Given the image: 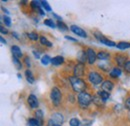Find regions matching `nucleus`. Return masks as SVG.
I'll list each match as a JSON object with an SVG mask.
<instances>
[{
  "instance_id": "nucleus-1",
  "label": "nucleus",
  "mask_w": 130,
  "mask_h": 126,
  "mask_svg": "<svg viewBox=\"0 0 130 126\" xmlns=\"http://www.w3.org/2000/svg\"><path fill=\"white\" fill-rule=\"evenodd\" d=\"M69 80H70L71 86L75 92H78V93L84 92V90L86 88V84H85L84 80H82L81 78H78V77H75V76L70 77Z\"/></svg>"
},
{
  "instance_id": "nucleus-2",
  "label": "nucleus",
  "mask_w": 130,
  "mask_h": 126,
  "mask_svg": "<svg viewBox=\"0 0 130 126\" xmlns=\"http://www.w3.org/2000/svg\"><path fill=\"white\" fill-rule=\"evenodd\" d=\"M77 99H78V103H79V105H80L81 108L88 107V105L92 102V96L89 94V93L85 92V91L79 93Z\"/></svg>"
},
{
  "instance_id": "nucleus-3",
  "label": "nucleus",
  "mask_w": 130,
  "mask_h": 126,
  "mask_svg": "<svg viewBox=\"0 0 130 126\" xmlns=\"http://www.w3.org/2000/svg\"><path fill=\"white\" fill-rule=\"evenodd\" d=\"M50 98H51L52 103L55 106H57V105L60 104L61 99H62V95H61V92H60L59 88H57V87H53L52 88L51 93H50Z\"/></svg>"
},
{
  "instance_id": "nucleus-4",
  "label": "nucleus",
  "mask_w": 130,
  "mask_h": 126,
  "mask_svg": "<svg viewBox=\"0 0 130 126\" xmlns=\"http://www.w3.org/2000/svg\"><path fill=\"white\" fill-rule=\"evenodd\" d=\"M88 79H89V81H90L92 84H94V85H98V84L102 83V81H103V77L101 76V74L98 73V72H95V71H91V72L89 73Z\"/></svg>"
},
{
  "instance_id": "nucleus-5",
  "label": "nucleus",
  "mask_w": 130,
  "mask_h": 126,
  "mask_svg": "<svg viewBox=\"0 0 130 126\" xmlns=\"http://www.w3.org/2000/svg\"><path fill=\"white\" fill-rule=\"evenodd\" d=\"M95 37H96V39H97L99 42H101V43H103V44H105V45H107V46H110V47L116 46L115 42L109 40V39H107L106 37H104V36H103L101 33H99V32H95Z\"/></svg>"
},
{
  "instance_id": "nucleus-6",
  "label": "nucleus",
  "mask_w": 130,
  "mask_h": 126,
  "mask_svg": "<svg viewBox=\"0 0 130 126\" xmlns=\"http://www.w3.org/2000/svg\"><path fill=\"white\" fill-rule=\"evenodd\" d=\"M49 120L53 124H55V125H61V123L64 121V118H63L62 114H60V113H54V114H52V116H51V118Z\"/></svg>"
},
{
  "instance_id": "nucleus-7",
  "label": "nucleus",
  "mask_w": 130,
  "mask_h": 126,
  "mask_svg": "<svg viewBox=\"0 0 130 126\" xmlns=\"http://www.w3.org/2000/svg\"><path fill=\"white\" fill-rule=\"evenodd\" d=\"M84 71H85V67L82 63H78L75 65L74 67V70H73V73H74V76L75 77H81L84 75Z\"/></svg>"
},
{
  "instance_id": "nucleus-8",
  "label": "nucleus",
  "mask_w": 130,
  "mask_h": 126,
  "mask_svg": "<svg viewBox=\"0 0 130 126\" xmlns=\"http://www.w3.org/2000/svg\"><path fill=\"white\" fill-rule=\"evenodd\" d=\"M86 54H87V61H88L89 64H93V63L96 61L97 54L95 53V51L92 48H88L87 51H86Z\"/></svg>"
},
{
  "instance_id": "nucleus-9",
  "label": "nucleus",
  "mask_w": 130,
  "mask_h": 126,
  "mask_svg": "<svg viewBox=\"0 0 130 126\" xmlns=\"http://www.w3.org/2000/svg\"><path fill=\"white\" fill-rule=\"evenodd\" d=\"M70 30L73 32L74 34H76V35H78L80 37H83V38H86L87 37V33L84 31L82 28L76 26V25H71L70 26Z\"/></svg>"
},
{
  "instance_id": "nucleus-10",
  "label": "nucleus",
  "mask_w": 130,
  "mask_h": 126,
  "mask_svg": "<svg viewBox=\"0 0 130 126\" xmlns=\"http://www.w3.org/2000/svg\"><path fill=\"white\" fill-rule=\"evenodd\" d=\"M101 87H102V90H103V91H106V92L109 93L110 91H112V89L114 88V84L112 81L106 80V81H104V82L102 83Z\"/></svg>"
},
{
  "instance_id": "nucleus-11",
  "label": "nucleus",
  "mask_w": 130,
  "mask_h": 126,
  "mask_svg": "<svg viewBox=\"0 0 130 126\" xmlns=\"http://www.w3.org/2000/svg\"><path fill=\"white\" fill-rule=\"evenodd\" d=\"M27 101H28V104L31 108H37L38 107V99L34 94L29 95Z\"/></svg>"
},
{
  "instance_id": "nucleus-12",
  "label": "nucleus",
  "mask_w": 130,
  "mask_h": 126,
  "mask_svg": "<svg viewBox=\"0 0 130 126\" xmlns=\"http://www.w3.org/2000/svg\"><path fill=\"white\" fill-rule=\"evenodd\" d=\"M115 61L117 62V64H118L119 66H123V67H124V65H125V63H126V57H125L124 55L117 54V55L115 56Z\"/></svg>"
},
{
  "instance_id": "nucleus-13",
  "label": "nucleus",
  "mask_w": 130,
  "mask_h": 126,
  "mask_svg": "<svg viewBox=\"0 0 130 126\" xmlns=\"http://www.w3.org/2000/svg\"><path fill=\"white\" fill-rule=\"evenodd\" d=\"M11 51H12V55H13L14 57L21 58V57L23 56V54H22V52H21L20 48L18 47V46H16V45H13V46L11 47Z\"/></svg>"
},
{
  "instance_id": "nucleus-14",
  "label": "nucleus",
  "mask_w": 130,
  "mask_h": 126,
  "mask_svg": "<svg viewBox=\"0 0 130 126\" xmlns=\"http://www.w3.org/2000/svg\"><path fill=\"white\" fill-rule=\"evenodd\" d=\"M110 58V54L106 51H100L97 53V59L99 60H108Z\"/></svg>"
},
{
  "instance_id": "nucleus-15",
  "label": "nucleus",
  "mask_w": 130,
  "mask_h": 126,
  "mask_svg": "<svg viewBox=\"0 0 130 126\" xmlns=\"http://www.w3.org/2000/svg\"><path fill=\"white\" fill-rule=\"evenodd\" d=\"M64 62V58L62 56H55L51 59V63L55 66H58V65H61L62 63Z\"/></svg>"
},
{
  "instance_id": "nucleus-16",
  "label": "nucleus",
  "mask_w": 130,
  "mask_h": 126,
  "mask_svg": "<svg viewBox=\"0 0 130 126\" xmlns=\"http://www.w3.org/2000/svg\"><path fill=\"white\" fill-rule=\"evenodd\" d=\"M92 101H93V103H94L96 106H102V105L104 104V102H105L98 94L92 97Z\"/></svg>"
},
{
  "instance_id": "nucleus-17",
  "label": "nucleus",
  "mask_w": 130,
  "mask_h": 126,
  "mask_svg": "<svg viewBox=\"0 0 130 126\" xmlns=\"http://www.w3.org/2000/svg\"><path fill=\"white\" fill-rule=\"evenodd\" d=\"M77 59L79 60V63H82V64L87 60V54L85 53V51L83 50L79 51V53L77 54Z\"/></svg>"
},
{
  "instance_id": "nucleus-18",
  "label": "nucleus",
  "mask_w": 130,
  "mask_h": 126,
  "mask_svg": "<svg viewBox=\"0 0 130 126\" xmlns=\"http://www.w3.org/2000/svg\"><path fill=\"white\" fill-rule=\"evenodd\" d=\"M25 76H26L27 81H28L30 84H33V83L35 82V79H34V76H33L32 72H31L29 69H27V70L25 71Z\"/></svg>"
},
{
  "instance_id": "nucleus-19",
  "label": "nucleus",
  "mask_w": 130,
  "mask_h": 126,
  "mask_svg": "<svg viewBox=\"0 0 130 126\" xmlns=\"http://www.w3.org/2000/svg\"><path fill=\"white\" fill-rule=\"evenodd\" d=\"M121 70L119 69V68H117V67H114L113 69L111 70V72H110V76L111 77H113V78H117V77H119L120 75H121Z\"/></svg>"
},
{
  "instance_id": "nucleus-20",
  "label": "nucleus",
  "mask_w": 130,
  "mask_h": 126,
  "mask_svg": "<svg viewBox=\"0 0 130 126\" xmlns=\"http://www.w3.org/2000/svg\"><path fill=\"white\" fill-rule=\"evenodd\" d=\"M28 125L29 126H42V123L36 119V118H30L28 119Z\"/></svg>"
},
{
  "instance_id": "nucleus-21",
  "label": "nucleus",
  "mask_w": 130,
  "mask_h": 126,
  "mask_svg": "<svg viewBox=\"0 0 130 126\" xmlns=\"http://www.w3.org/2000/svg\"><path fill=\"white\" fill-rule=\"evenodd\" d=\"M116 47L118 48V49H122V50H124V49H128V48H130V43H129V42H124V41H121V42L117 43Z\"/></svg>"
},
{
  "instance_id": "nucleus-22",
  "label": "nucleus",
  "mask_w": 130,
  "mask_h": 126,
  "mask_svg": "<svg viewBox=\"0 0 130 126\" xmlns=\"http://www.w3.org/2000/svg\"><path fill=\"white\" fill-rule=\"evenodd\" d=\"M40 42H41L42 45H45V46H48V47H52V43L49 41L46 37H44V36H41L40 37Z\"/></svg>"
},
{
  "instance_id": "nucleus-23",
  "label": "nucleus",
  "mask_w": 130,
  "mask_h": 126,
  "mask_svg": "<svg viewBox=\"0 0 130 126\" xmlns=\"http://www.w3.org/2000/svg\"><path fill=\"white\" fill-rule=\"evenodd\" d=\"M98 95H99V96H100L104 101H106V100L109 98L110 93H108V92H106V91H103V90H102V91H99V92H98Z\"/></svg>"
},
{
  "instance_id": "nucleus-24",
  "label": "nucleus",
  "mask_w": 130,
  "mask_h": 126,
  "mask_svg": "<svg viewBox=\"0 0 130 126\" xmlns=\"http://www.w3.org/2000/svg\"><path fill=\"white\" fill-rule=\"evenodd\" d=\"M51 59L52 58H50L48 55H44V56L41 57V63L43 65H48L49 63L51 62Z\"/></svg>"
},
{
  "instance_id": "nucleus-25",
  "label": "nucleus",
  "mask_w": 130,
  "mask_h": 126,
  "mask_svg": "<svg viewBox=\"0 0 130 126\" xmlns=\"http://www.w3.org/2000/svg\"><path fill=\"white\" fill-rule=\"evenodd\" d=\"M35 115H36V119H38L43 124V112H42V110H37L35 112Z\"/></svg>"
},
{
  "instance_id": "nucleus-26",
  "label": "nucleus",
  "mask_w": 130,
  "mask_h": 126,
  "mask_svg": "<svg viewBox=\"0 0 130 126\" xmlns=\"http://www.w3.org/2000/svg\"><path fill=\"white\" fill-rule=\"evenodd\" d=\"M44 24L49 26L50 28H55V26H56V24H55V23L53 22V20H51V19H45V20H44Z\"/></svg>"
},
{
  "instance_id": "nucleus-27",
  "label": "nucleus",
  "mask_w": 130,
  "mask_h": 126,
  "mask_svg": "<svg viewBox=\"0 0 130 126\" xmlns=\"http://www.w3.org/2000/svg\"><path fill=\"white\" fill-rule=\"evenodd\" d=\"M69 124H70V126H79L80 125V121L77 118H71L70 121H69Z\"/></svg>"
},
{
  "instance_id": "nucleus-28",
  "label": "nucleus",
  "mask_w": 130,
  "mask_h": 126,
  "mask_svg": "<svg viewBox=\"0 0 130 126\" xmlns=\"http://www.w3.org/2000/svg\"><path fill=\"white\" fill-rule=\"evenodd\" d=\"M13 63H14V65L16 66L17 69H21V68H22V64H21V62L19 61V59H18L17 57H14V56H13Z\"/></svg>"
},
{
  "instance_id": "nucleus-29",
  "label": "nucleus",
  "mask_w": 130,
  "mask_h": 126,
  "mask_svg": "<svg viewBox=\"0 0 130 126\" xmlns=\"http://www.w3.org/2000/svg\"><path fill=\"white\" fill-rule=\"evenodd\" d=\"M27 35H28V37H29L31 40H33V41H36V40L38 39V37H39V36H38V34H37L36 32H31V33H28Z\"/></svg>"
},
{
  "instance_id": "nucleus-30",
  "label": "nucleus",
  "mask_w": 130,
  "mask_h": 126,
  "mask_svg": "<svg viewBox=\"0 0 130 126\" xmlns=\"http://www.w3.org/2000/svg\"><path fill=\"white\" fill-rule=\"evenodd\" d=\"M40 3H41V5H42V7H43L46 11H51V7L49 6L47 1H40Z\"/></svg>"
},
{
  "instance_id": "nucleus-31",
  "label": "nucleus",
  "mask_w": 130,
  "mask_h": 126,
  "mask_svg": "<svg viewBox=\"0 0 130 126\" xmlns=\"http://www.w3.org/2000/svg\"><path fill=\"white\" fill-rule=\"evenodd\" d=\"M61 30H68V27H67V25L65 24V23H63L62 21H58L57 22V24H56Z\"/></svg>"
},
{
  "instance_id": "nucleus-32",
  "label": "nucleus",
  "mask_w": 130,
  "mask_h": 126,
  "mask_svg": "<svg viewBox=\"0 0 130 126\" xmlns=\"http://www.w3.org/2000/svg\"><path fill=\"white\" fill-rule=\"evenodd\" d=\"M3 21H4V23H5L6 26H10L11 25V19L8 16H4L3 17Z\"/></svg>"
},
{
  "instance_id": "nucleus-33",
  "label": "nucleus",
  "mask_w": 130,
  "mask_h": 126,
  "mask_svg": "<svg viewBox=\"0 0 130 126\" xmlns=\"http://www.w3.org/2000/svg\"><path fill=\"white\" fill-rule=\"evenodd\" d=\"M124 69H125L126 72L130 73V61H127V62L125 63V65H124Z\"/></svg>"
},
{
  "instance_id": "nucleus-34",
  "label": "nucleus",
  "mask_w": 130,
  "mask_h": 126,
  "mask_svg": "<svg viewBox=\"0 0 130 126\" xmlns=\"http://www.w3.org/2000/svg\"><path fill=\"white\" fill-rule=\"evenodd\" d=\"M125 107H126L128 110H130V97L127 98L126 101H125Z\"/></svg>"
},
{
  "instance_id": "nucleus-35",
  "label": "nucleus",
  "mask_w": 130,
  "mask_h": 126,
  "mask_svg": "<svg viewBox=\"0 0 130 126\" xmlns=\"http://www.w3.org/2000/svg\"><path fill=\"white\" fill-rule=\"evenodd\" d=\"M0 31H1V34H7L8 33V30L3 26H0Z\"/></svg>"
},
{
  "instance_id": "nucleus-36",
  "label": "nucleus",
  "mask_w": 130,
  "mask_h": 126,
  "mask_svg": "<svg viewBox=\"0 0 130 126\" xmlns=\"http://www.w3.org/2000/svg\"><path fill=\"white\" fill-rule=\"evenodd\" d=\"M24 61H25V64H26V66L27 67H30V65H31V63H30V60H29V57H25V59H24Z\"/></svg>"
},
{
  "instance_id": "nucleus-37",
  "label": "nucleus",
  "mask_w": 130,
  "mask_h": 126,
  "mask_svg": "<svg viewBox=\"0 0 130 126\" xmlns=\"http://www.w3.org/2000/svg\"><path fill=\"white\" fill-rule=\"evenodd\" d=\"M65 39H67V40H70V41H76V39L75 38H73V37H70V36H65Z\"/></svg>"
},
{
  "instance_id": "nucleus-38",
  "label": "nucleus",
  "mask_w": 130,
  "mask_h": 126,
  "mask_svg": "<svg viewBox=\"0 0 130 126\" xmlns=\"http://www.w3.org/2000/svg\"><path fill=\"white\" fill-rule=\"evenodd\" d=\"M33 54H34V56H35L36 58H40V54H39L38 52H36V51H33Z\"/></svg>"
},
{
  "instance_id": "nucleus-39",
  "label": "nucleus",
  "mask_w": 130,
  "mask_h": 126,
  "mask_svg": "<svg viewBox=\"0 0 130 126\" xmlns=\"http://www.w3.org/2000/svg\"><path fill=\"white\" fill-rule=\"evenodd\" d=\"M38 11H39V13H40L41 15H44V14H45V13H44V11H43V10H42V9H41L40 7L38 8Z\"/></svg>"
},
{
  "instance_id": "nucleus-40",
  "label": "nucleus",
  "mask_w": 130,
  "mask_h": 126,
  "mask_svg": "<svg viewBox=\"0 0 130 126\" xmlns=\"http://www.w3.org/2000/svg\"><path fill=\"white\" fill-rule=\"evenodd\" d=\"M0 40H1V42H2V44H6V40L3 38V37H0Z\"/></svg>"
},
{
  "instance_id": "nucleus-41",
  "label": "nucleus",
  "mask_w": 130,
  "mask_h": 126,
  "mask_svg": "<svg viewBox=\"0 0 130 126\" xmlns=\"http://www.w3.org/2000/svg\"><path fill=\"white\" fill-rule=\"evenodd\" d=\"M53 16H54V17H55V18H57V19H58V21H60V20H61V19H62V18H61V17H60V16L56 15V14H53Z\"/></svg>"
},
{
  "instance_id": "nucleus-42",
  "label": "nucleus",
  "mask_w": 130,
  "mask_h": 126,
  "mask_svg": "<svg viewBox=\"0 0 130 126\" xmlns=\"http://www.w3.org/2000/svg\"><path fill=\"white\" fill-rule=\"evenodd\" d=\"M2 10H3V11H4V12H5V13H6V14H9V11H8V10H7V9H5V8H4V7H2Z\"/></svg>"
},
{
  "instance_id": "nucleus-43",
  "label": "nucleus",
  "mask_w": 130,
  "mask_h": 126,
  "mask_svg": "<svg viewBox=\"0 0 130 126\" xmlns=\"http://www.w3.org/2000/svg\"><path fill=\"white\" fill-rule=\"evenodd\" d=\"M13 35H14V37H15L16 39H18V38H19V37H18V34H17L16 32H13Z\"/></svg>"
},
{
  "instance_id": "nucleus-44",
  "label": "nucleus",
  "mask_w": 130,
  "mask_h": 126,
  "mask_svg": "<svg viewBox=\"0 0 130 126\" xmlns=\"http://www.w3.org/2000/svg\"><path fill=\"white\" fill-rule=\"evenodd\" d=\"M48 126H61V125H48Z\"/></svg>"
}]
</instances>
